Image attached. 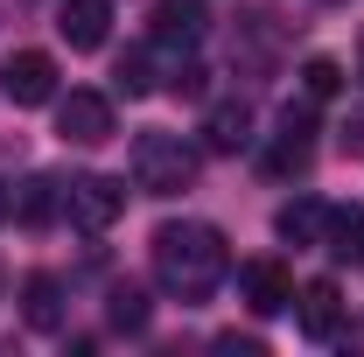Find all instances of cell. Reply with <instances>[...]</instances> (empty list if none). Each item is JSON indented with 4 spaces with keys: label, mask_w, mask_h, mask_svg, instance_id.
<instances>
[{
    "label": "cell",
    "mask_w": 364,
    "mask_h": 357,
    "mask_svg": "<svg viewBox=\"0 0 364 357\" xmlns=\"http://www.w3.org/2000/svg\"><path fill=\"white\" fill-rule=\"evenodd\" d=\"M147 260H154V280H161L176 302H210L218 280L231 273V245H225L218 224L182 218V224H161V231H154Z\"/></svg>",
    "instance_id": "cell-1"
},
{
    "label": "cell",
    "mask_w": 364,
    "mask_h": 357,
    "mask_svg": "<svg viewBox=\"0 0 364 357\" xmlns=\"http://www.w3.org/2000/svg\"><path fill=\"white\" fill-rule=\"evenodd\" d=\"M127 176L147 196H182V189H196V147L182 134H140L127 154Z\"/></svg>",
    "instance_id": "cell-2"
},
{
    "label": "cell",
    "mask_w": 364,
    "mask_h": 357,
    "mask_svg": "<svg viewBox=\"0 0 364 357\" xmlns=\"http://www.w3.org/2000/svg\"><path fill=\"white\" fill-rule=\"evenodd\" d=\"M63 218L77 224V231H112V224L127 218V182H112V176H70V182H63Z\"/></svg>",
    "instance_id": "cell-3"
},
{
    "label": "cell",
    "mask_w": 364,
    "mask_h": 357,
    "mask_svg": "<svg viewBox=\"0 0 364 357\" xmlns=\"http://www.w3.org/2000/svg\"><path fill=\"white\" fill-rule=\"evenodd\" d=\"M309 161H316V119H309V105H287V112H280L273 147L259 154V169H267L273 182H287V176H301Z\"/></svg>",
    "instance_id": "cell-4"
},
{
    "label": "cell",
    "mask_w": 364,
    "mask_h": 357,
    "mask_svg": "<svg viewBox=\"0 0 364 357\" xmlns=\"http://www.w3.org/2000/svg\"><path fill=\"white\" fill-rule=\"evenodd\" d=\"M56 134H63V147H105V140H112V98H105V91H70V98H56Z\"/></svg>",
    "instance_id": "cell-5"
},
{
    "label": "cell",
    "mask_w": 364,
    "mask_h": 357,
    "mask_svg": "<svg viewBox=\"0 0 364 357\" xmlns=\"http://www.w3.org/2000/svg\"><path fill=\"white\" fill-rule=\"evenodd\" d=\"M0 91H7L14 105H49V98H56V56H49V49H14V56L0 63Z\"/></svg>",
    "instance_id": "cell-6"
},
{
    "label": "cell",
    "mask_w": 364,
    "mask_h": 357,
    "mask_svg": "<svg viewBox=\"0 0 364 357\" xmlns=\"http://www.w3.org/2000/svg\"><path fill=\"white\" fill-rule=\"evenodd\" d=\"M196 134H203L210 154H245V147H252V105H245V98H218Z\"/></svg>",
    "instance_id": "cell-7"
},
{
    "label": "cell",
    "mask_w": 364,
    "mask_h": 357,
    "mask_svg": "<svg viewBox=\"0 0 364 357\" xmlns=\"http://www.w3.org/2000/svg\"><path fill=\"white\" fill-rule=\"evenodd\" d=\"M343 294H336V280H309L301 294H294V322H301V336H316V343H329L336 329H343Z\"/></svg>",
    "instance_id": "cell-8"
},
{
    "label": "cell",
    "mask_w": 364,
    "mask_h": 357,
    "mask_svg": "<svg viewBox=\"0 0 364 357\" xmlns=\"http://www.w3.org/2000/svg\"><path fill=\"white\" fill-rule=\"evenodd\" d=\"M238 280H245V302H252V315H280V309H294V273L280 267V260H252Z\"/></svg>",
    "instance_id": "cell-9"
},
{
    "label": "cell",
    "mask_w": 364,
    "mask_h": 357,
    "mask_svg": "<svg viewBox=\"0 0 364 357\" xmlns=\"http://www.w3.org/2000/svg\"><path fill=\"white\" fill-rule=\"evenodd\" d=\"M203 28H210L203 0H154V43H161V49H189V43H203Z\"/></svg>",
    "instance_id": "cell-10"
},
{
    "label": "cell",
    "mask_w": 364,
    "mask_h": 357,
    "mask_svg": "<svg viewBox=\"0 0 364 357\" xmlns=\"http://www.w3.org/2000/svg\"><path fill=\"white\" fill-rule=\"evenodd\" d=\"M105 28H112V0H63L56 7V36L70 49H98Z\"/></svg>",
    "instance_id": "cell-11"
},
{
    "label": "cell",
    "mask_w": 364,
    "mask_h": 357,
    "mask_svg": "<svg viewBox=\"0 0 364 357\" xmlns=\"http://www.w3.org/2000/svg\"><path fill=\"white\" fill-rule=\"evenodd\" d=\"M21 322L28 329H63V280L56 273H28L21 280Z\"/></svg>",
    "instance_id": "cell-12"
},
{
    "label": "cell",
    "mask_w": 364,
    "mask_h": 357,
    "mask_svg": "<svg viewBox=\"0 0 364 357\" xmlns=\"http://www.w3.org/2000/svg\"><path fill=\"white\" fill-rule=\"evenodd\" d=\"M273 231H280L287 245H322V231H329V211H322L316 196H294V203H280V211H273Z\"/></svg>",
    "instance_id": "cell-13"
},
{
    "label": "cell",
    "mask_w": 364,
    "mask_h": 357,
    "mask_svg": "<svg viewBox=\"0 0 364 357\" xmlns=\"http://www.w3.org/2000/svg\"><path fill=\"white\" fill-rule=\"evenodd\" d=\"M147 287H134V280H119V287H112V294H105V322H112V329H127V336H140V329H147Z\"/></svg>",
    "instance_id": "cell-14"
},
{
    "label": "cell",
    "mask_w": 364,
    "mask_h": 357,
    "mask_svg": "<svg viewBox=\"0 0 364 357\" xmlns=\"http://www.w3.org/2000/svg\"><path fill=\"white\" fill-rule=\"evenodd\" d=\"M322 245L336 252V260H364V211H329V231H322Z\"/></svg>",
    "instance_id": "cell-15"
},
{
    "label": "cell",
    "mask_w": 364,
    "mask_h": 357,
    "mask_svg": "<svg viewBox=\"0 0 364 357\" xmlns=\"http://www.w3.org/2000/svg\"><path fill=\"white\" fill-rule=\"evenodd\" d=\"M336 91H343V63H336V56H309V63H301V98H309V105H329Z\"/></svg>",
    "instance_id": "cell-16"
},
{
    "label": "cell",
    "mask_w": 364,
    "mask_h": 357,
    "mask_svg": "<svg viewBox=\"0 0 364 357\" xmlns=\"http://www.w3.org/2000/svg\"><path fill=\"white\" fill-rule=\"evenodd\" d=\"M112 78H119V91H127V98H147V91L161 85V78H154V43H147V49H127Z\"/></svg>",
    "instance_id": "cell-17"
},
{
    "label": "cell",
    "mask_w": 364,
    "mask_h": 357,
    "mask_svg": "<svg viewBox=\"0 0 364 357\" xmlns=\"http://www.w3.org/2000/svg\"><path fill=\"white\" fill-rule=\"evenodd\" d=\"M14 211H21V218H28V224H43V218H56V211H63V182H28V189H21V203H14Z\"/></svg>",
    "instance_id": "cell-18"
},
{
    "label": "cell",
    "mask_w": 364,
    "mask_h": 357,
    "mask_svg": "<svg viewBox=\"0 0 364 357\" xmlns=\"http://www.w3.org/2000/svg\"><path fill=\"white\" fill-rule=\"evenodd\" d=\"M336 147H343V154H364V105L350 112V119H343V134H336Z\"/></svg>",
    "instance_id": "cell-19"
},
{
    "label": "cell",
    "mask_w": 364,
    "mask_h": 357,
    "mask_svg": "<svg viewBox=\"0 0 364 357\" xmlns=\"http://www.w3.org/2000/svg\"><path fill=\"white\" fill-rule=\"evenodd\" d=\"M358 63H364V43H358Z\"/></svg>",
    "instance_id": "cell-20"
},
{
    "label": "cell",
    "mask_w": 364,
    "mask_h": 357,
    "mask_svg": "<svg viewBox=\"0 0 364 357\" xmlns=\"http://www.w3.org/2000/svg\"><path fill=\"white\" fill-rule=\"evenodd\" d=\"M0 211H7V203H0Z\"/></svg>",
    "instance_id": "cell-21"
}]
</instances>
